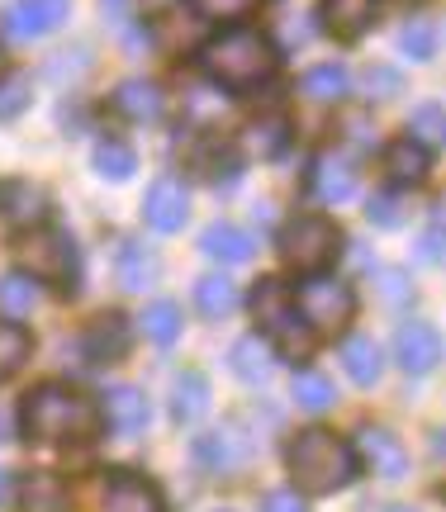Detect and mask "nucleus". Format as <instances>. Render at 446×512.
I'll return each instance as SVG.
<instances>
[{"instance_id": "nucleus-17", "label": "nucleus", "mask_w": 446, "mask_h": 512, "mask_svg": "<svg viewBox=\"0 0 446 512\" xmlns=\"http://www.w3.org/2000/svg\"><path fill=\"white\" fill-rule=\"evenodd\" d=\"M385 171L394 185H423L432 176V152L418 138H399L385 147Z\"/></svg>"}, {"instance_id": "nucleus-31", "label": "nucleus", "mask_w": 446, "mask_h": 512, "mask_svg": "<svg viewBox=\"0 0 446 512\" xmlns=\"http://www.w3.org/2000/svg\"><path fill=\"white\" fill-rule=\"evenodd\" d=\"M29 356H34V337L19 328L15 318H10V323H0V375H15Z\"/></svg>"}, {"instance_id": "nucleus-2", "label": "nucleus", "mask_w": 446, "mask_h": 512, "mask_svg": "<svg viewBox=\"0 0 446 512\" xmlns=\"http://www.w3.org/2000/svg\"><path fill=\"white\" fill-rule=\"evenodd\" d=\"M285 465H290L299 494H337L356 479V451L342 437H333L328 427L299 432L285 451Z\"/></svg>"}, {"instance_id": "nucleus-16", "label": "nucleus", "mask_w": 446, "mask_h": 512, "mask_svg": "<svg viewBox=\"0 0 446 512\" xmlns=\"http://www.w3.org/2000/svg\"><path fill=\"white\" fill-rule=\"evenodd\" d=\"M100 413H105V422H110L119 437H133V432L148 427V399H143V389H133V384H114V389H105Z\"/></svg>"}, {"instance_id": "nucleus-45", "label": "nucleus", "mask_w": 446, "mask_h": 512, "mask_svg": "<svg viewBox=\"0 0 446 512\" xmlns=\"http://www.w3.org/2000/svg\"><path fill=\"white\" fill-rule=\"evenodd\" d=\"M0 76H5V53H0Z\"/></svg>"}, {"instance_id": "nucleus-21", "label": "nucleus", "mask_w": 446, "mask_h": 512, "mask_svg": "<svg viewBox=\"0 0 446 512\" xmlns=\"http://www.w3.org/2000/svg\"><path fill=\"white\" fill-rule=\"evenodd\" d=\"M86 351L95 361H119L129 351V318L124 313H100L86 328Z\"/></svg>"}, {"instance_id": "nucleus-44", "label": "nucleus", "mask_w": 446, "mask_h": 512, "mask_svg": "<svg viewBox=\"0 0 446 512\" xmlns=\"http://www.w3.org/2000/svg\"><path fill=\"white\" fill-rule=\"evenodd\" d=\"M10 437V413H5V408H0V441Z\"/></svg>"}, {"instance_id": "nucleus-25", "label": "nucleus", "mask_w": 446, "mask_h": 512, "mask_svg": "<svg viewBox=\"0 0 446 512\" xmlns=\"http://www.w3.org/2000/svg\"><path fill=\"white\" fill-rule=\"evenodd\" d=\"M205 408H209V380L190 370V375H181L176 389H171V413L181 422H195V418H205Z\"/></svg>"}, {"instance_id": "nucleus-34", "label": "nucleus", "mask_w": 446, "mask_h": 512, "mask_svg": "<svg viewBox=\"0 0 446 512\" xmlns=\"http://www.w3.org/2000/svg\"><path fill=\"white\" fill-rule=\"evenodd\" d=\"M133 147H124V143H100L95 147V171L105 176V181H129L133 176Z\"/></svg>"}, {"instance_id": "nucleus-6", "label": "nucleus", "mask_w": 446, "mask_h": 512, "mask_svg": "<svg viewBox=\"0 0 446 512\" xmlns=\"http://www.w3.org/2000/svg\"><path fill=\"white\" fill-rule=\"evenodd\" d=\"M337 252H342V233H337V223L323 219V214H295V219L280 228V256L304 275L323 271Z\"/></svg>"}, {"instance_id": "nucleus-23", "label": "nucleus", "mask_w": 446, "mask_h": 512, "mask_svg": "<svg viewBox=\"0 0 446 512\" xmlns=\"http://www.w3.org/2000/svg\"><path fill=\"white\" fill-rule=\"evenodd\" d=\"M114 110L133 124H152V119H162V91L152 81H124L114 91Z\"/></svg>"}, {"instance_id": "nucleus-47", "label": "nucleus", "mask_w": 446, "mask_h": 512, "mask_svg": "<svg viewBox=\"0 0 446 512\" xmlns=\"http://www.w3.org/2000/svg\"><path fill=\"white\" fill-rule=\"evenodd\" d=\"M413 5H418V0H413Z\"/></svg>"}, {"instance_id": "nucleus-20", "label": "nucleus", "mask_w": 446, "mask_h": 512, "mask_svg": "<svg viewBox=\"0 0 446 512\" xmlns=\"http://www.w3.org/2000/svg\"><path fill=\"white\" fill-rule=\"evenodd\" d=\"M119 285L129 294L148 290V285H157V275H162V261H157V252L152 247H143V242H124L119 247Z\"/></svg>"}, {"instance_id": "nucleus-32", "label": "nucleus", "mask_w": 446, "mask_h": 512, "mask_svg": "<svg viewBox=\"0 0 446 512\" xmlns=\"http://www.w3.org/2000/svg\"><path fill=\"white\" fill-rule=\"evenodd\" d=\"M399 53L413 57V62H432L437 57V24L432 19H409L399 29Z\"/></svg>"}, {"instance_id": "nucleus-18", "label": "nucleus", "mask_w": 446, "mask_h": 512, "mask_svg": "<svg viewBox=\"0 0 446 512\" xmlns=\"http://www.w3.org/2000/svg\"><path fill=\"white\" fill-rule=\"evenodd\" d=\"M228 366H233V375H238L242 384H266V375H271V366H276V351H271V342H266L261 332H247V337L233 342Z\"/></svg>"}, {"instance_id": "nucleus-40", "label": "nucleus", "mask_w": 446, "mask_h": 512, "mask_svg": "<svg viewBox=\"0 0 446 512\" xmlns=\"http://www.w3.org/2000/svg\"><path fill=\"white\" fill-rule=\"evenodd\" d=\"M261 512H309V503H304L295 489H276V494H266Z\"/></svg>"}, {"instance_id": "nucleus-46", "label": "nucleus", "mask_w": 446, "mask_h": 512, "mask_svg": "<svg viewBox=\"0 0 446 512\" xmlns=\"http://www.w3.org/2000/svg\"><path fill=\"white\" fill-rule=\"evenodd\" d=\"M394 512H413V508H394Z\"/></svg>"}, {"instance_id": "nucleus-26", "label": "nucleus", "mask_w": 446, "mask_h": 512, "mask_svg": "<svg viewBox=\"0 0 446 512\" xmlns=\"http://www.w3.org/2000/svg\"><path fill=\"white\" fill-rule=\"evenodd\" d=\"M195 304H200L205 318H228V313L238 309V285L223 280V275H205V280L195 285Z\"/></svg>"}, {"instance_id": "nucleus-9", "label": "nucleus", "mask_w": 446, "mask_h": 512, "mask_svg": "<svg viewBox=\"0 0 446 512\" xmlns=\"http://www.w3.org/2000/svg\"><path fill=\"white\" fill-rule=\"evenodd\" d=\"M48 190L38 181H24V176H15V181H0V219L10 223L15 233H24V228H38V223H48Z\"/></svg>"}, {"instance_id": "nucleus-41", "label": "nucleus", "mask_w": 446, "mask_h": 512, "mask_svg": "<svg viewBox=\"0 0 446 512\" xmlns=\"http://www.w3.org/2000/svg\"><path fill=\"white\" fill-rule=\"evenodd\" d=\"M418 256H423V261H437V256H442V219L428 223V233L418 242Z\"/></svg>"}, {"instance_id": "nucleus-3", "label": "nucleus", "mask_w": 446, "mask_h": 512, "mask_svg": "<svg viewBox=\"0 0 446 512\" xmlns=\"http://www.w3.org/2000/svg\"><path fill=\"white\" fill-rule=\"evenodd\" d=\"M19 422H24V432L34 441H86L100 427V408L86 394H76V389L43 384V389H34L24 399Z\"/></svg>"}, {"instance_id": "nucleus-14", "label": "nucleus", "mask_w": 446, "mask_h": 512, "mask_svg": "<svg viewBox=\"0 0 446 512\" xmlns=\"http://www.w3.org/2000/svg\"><path fill=\"white\" fill-rule=\"evenodd\" d=\"M200 252L209 261H223V266H242V261L257 256V238L247 228H238V223H209L200 233Z\"/></svg>"}, {"instance_id": "nucleus-38", "label": "nucleus", "mask_w": 446, "mask_h": 512, "mask_svg": "<svg viewBox=\"0 0 446 512\" xmlns=\"http://www.w3.org/2000/svg\"><path fill=\"white\" fill-rule=\"evenodd\" d=\"M361 86H366V95H371V100H394V95L404 91L399 72H394V67H385V62H371V67L361 72Z\"/></svg>"}, {"instance_id": "nucleus-24", "label": "nucleus", "mask_w": 446, "mask_h": 512, "mask_svg": "<svg viewBox=\"0 0 446 512\" xmlns=\"http://www.w3.org/2000/svg\"><path fill=\"white\" fill-rule=\"evenodd\" d=\"M337 356H342V370H347L356 384H375L380 370H385V356H380V347H375L371 337H342Z\"/></svg>"}, {"instance_id": "nucleus-1", "label": "nucleus", "mask_w": 446, "mask_h": 512, "mask_svg": "<svg viewBox=\"0 0 446 512\" xmlns=\"http://www.w3.org/2000/svg\"><path fill=\"white\" fill-rule=\"evenodd\" d=\"M200 67L214 86L223 91H252L261 81H271L280 67L276 43L261 34V29H247V24H228L200 48Z\"/></svg>"}, {"instance_id": "nucleus-42", "label": "nucleus", "mask_w": 446, "mask_h": 512, "mask_svg": "<svg viewBox=\"0 0 446 512\" xmlns=\"http://www.w3.org/2000/svg\"><path fill=\"white\" fill-rule=\"evenodd\" d=\"M347 133H352L356 143H371V138H375V133H366V119H356V114L347 119Z\"/></svg>"}, {"instance_id": "nucleus-11", "label": "nucleus", "mask_w": 446, "mask_h": 512, "mask_svg": "<svg viewBox=\"0 0 446 512\" xmlns=\"http://www.w3.org/2000/svg\"><path fill=\"white\" fill-rule=\"evenodd\" d=\"M356 451H361V460H366L380 479L409 475V451H404V441L394 437V432H385V427H361V432H356Z\"/></svg>"}, {"instance_id": "nucleus-43", "label": "nucleus", "mask_w": 446, "mask_h": 512, "mask_svg": "<svg viewBox=\"0 0 446 512\" xmlns=\"http://www.w3.org/2000/svg\"><path fill=\"white\" fill-rule=\"evenodd\" d=\"M10 494H15V484H10V475H5V470H0V508H5V503H10Z\"/></svg>"}, {"instance_id": "nucleus-13", "label": "nucleus", "mask_w": 446, "mask_h": 512, "mask_svg": "<svg viewBox=\"0 0 446 512\" xmlns=\"http://www.w3.org/2000/svg\"><path fill=\"white\" fill-rule=\"evenodd\" d=\"M100 512H167V503H162V494L143 475H114L105 484Z\"/></svg>"}, {"instance_id": "nucleus-5", "label": "nucleus", "mask_w": 446, "mask_h": 512, "mask_svg": "<svg viewBox=\"0 0 446 512\" xmlns=\"http://www.w3.org/2000/svg\"><path fill=\"white\" fill-rule=\"evenodd\" d=\"M15 261L29 280H48L62 290H76V247L67 233L57 228H24V238L15 242Z\"/></svg>"}, {"instance_id": "nucleus-22", "label": "nucleus", "mask_w": 446, "mask_h": 512, "mask_svg": "<svg viewBox=\"0 0 446 512\" xmlns=\"http://www.w3.org/2000/svg\"><path fill=\"white\" fill-rule=\"evenodd\" d=\"M299 91L309 95V100H318V105H337V100H347V91H352V72L342 62H318V67L304 72Z\"/></svg>"}, {"instance_id": "nucleus-10", "label": "nucleus", "mask_w": 446, "mask_h": 512, "mask_svg": "<svg viewBox=\"0 0 446 512\" xmlns=\"http://www.w3.org/2000/svg\"><path fill=\"white\" fill-rule=\"evenodd\" d=\"M394 361L409 370V375H428L437 370L442 361V332L432 328V323H404V328L394 332Z\"/></svg>"}, {"instance_id": "nucleus-29", "label": "nucleus", "mask_w": 446, "mask_h": 512, "mask_svg": "<svg viewBox=\"0 0 446 512\" xmlns=\"http://www.w3.org/2000/svg\"><path fill=\"white\" fill-rule=\"evenodd\" d=\"M280 147H285V124H280L276 114L271 119H252L247 133H242V152L247 157H276Z\"/></svg>"}, {"instance_id": "nucleus-15", "label": "nucleus", "mask_w": 446, "mask_h": 512, "mask_svg": "<svg viewBox=\"0 0 446 512\" xmlns=\"http://www.w3.org/2000/svg\"><path fill=\"white\" fill-rule=\"evenodd\" d=\"M314 195L323 204H347L356 195V162L347 152H323L314 166Z\"/></svg>"}, {"instance_id": "nucleus-33", "label": "nucleus", "mask_w": 446, "mask_h": 512, "mask_svg": "<svg viewBox=\"0 0 446 512\" xmlns=\"http://www.w3.org/2000/svg\"><path fill=\"white\" fill-rule=\"evenodd\" d=\"M143 332H148L157 347H171V342L181 337V309H176L171 299H157V304L143 313Z\"/></svg>"}, {"instance_id": "nucleus-28", "label": "nucleus", "mask_w": 446, "mask_h": 512, "mask_svg": "<svg viewBox=\"0 0 446 512\" xmlns=\"http://www.w3.org/2000/svg\"><path fill=\"white\" fill-rule=\"evenodd\" d=\"M0 309L10 313V318H29V313L38 309V285L24 271L5 275V280H0Z\"/></svg>"}, {"instance_id": "nucleus-27", "label": "nucleus", "mask_w": 446, "mask_h": 512, "mask_svg": "<svg viewBox=\"0 0 446 512\" xmlns=\"http://www.w3.org/2000/svg\"><path fill=\"white\" fill-rule=\"evenodd\" d=\"M295 403L309 408V413H323L337 403V389L323 370H295Z\"/></svg>"}, {"instance_id": "nucleus-36", "label": "nucleus", "mask_w": 446, "mask_h": 512, "mask_svg": "<svg viewBox=\"0 0 446 512\" xmlns=\"http://www.w3.org/2000/svg\"><path fill=\"white\" fill-rule=\"evenodd\" d=\"M29 100H34L29 76H0V124H5V119H19V114L29 110Z\"/></svg>"}, {"instance_id": "nucleus-19", "label": "nucleus", "mask_w": 446, "mask_h": 512, "mask_svg": "<svg viewBox=\"0 0 446 512\" xmlns=\"http://www.w3.org/2000/svg\"><path fill=\"white\" fill-rule=\"evenodd\" d=\"M380 0H323V24L337 38H361L375 24Z\"/></svg>"}, {"instance_id": "nucleus-12", "label": "nucleus", "mask_w": 446, "mask_h": 512, "mask_svg": "<svg viewBox=\"0 0 446 512\" xmlns=\"http://www.w3.org/2000/svg\"><path fill=\"white\" fill-rule=\"evenodd\" d=\"M143 214H148V223L157 228V233H176V228L186 223V214H190L186 185L176 181V176H162V181H152L148 200H143Z\"/></svg>"}, {"instance_id": "nucleus-7", "label": "nucleus", "mask_w": 446, "mask_h": 512, "mask_svg": "<svg viewBox=\"0 0 446 512\" xmlns=\"http://www.w3.org/2000/svg\"><path fill=\"white\" fill-rule=\"evenodd\" d=\"M290 299H295L299 318H304L314 332L347 328V323H352V313H356L352 285H347V280H337V275H323V271H314L309 280H299V290L290 294Z\"/></svg>"}, {"instance_id": "nucleus-8", "label": "nucleus", "mask_w": 446, "mask_h": 512, "mask_svg": "<svg viewBox=\"0 0 446 512\" xmlns=\"http://www.w3.org/2000/svg\"><path fill=\"white\" fill-rule=\"evenodd\" d=\"M67 15H72V0H15L0 15V34L29 43V38H43V34H53V29H62Z\"/></svg>"}, {"instance_id": "nucleus-37", "label": "nucleus", "mask_w": 446, "mask_h": 512, "mask_svg": "<svg viewBox=\"0 0 446 512\" xmlns=\"http://www.w3.org/2000/svg\"><path fill=\"white\" fill-rule=\"evenodd\" d=\"M366 219H371L375 228H399V223L409 219V200L380 190V195H371V204H366Z\"/></svg>"}, {"instance_id": "nucleus-39", "label": "nucleus", "mask_w": 446, "mask_h": 512, "mask_svg": "<svg viewBox=\"0 0 446 512\" xmlns=\"http://www.w3.org/2000/svg\"><path fill=\"white\" fill-rule=\"evenodd\" d=\"M190 5H195V15L214 19V24H238L242 15L257 10V0H190Z\"/></svg>"}, {"instance_id": "nucleus-4", "label": "nucleus", "mask_w": 446, "mask_h": 512, "mask_svg": "<svg viewBox=\"0 0 446 512\" xmlns=\"http://www.w3.org/2000/svg\"><path fill=\"white\" fill-rule=\"evenodd\" d=\"M252 313H257L266 342H276L285 356H309V347H314L309 332L314 328L299 318L295 299H290V290H285L280 280H261L257 290H252Z\"/></svg>"}, {"instance_id": "nucleus-30", "label": "nucleus", "mask_w": 446, "mask_h": 512, "mask_svg": "<svg viewBox=\"0 0 446 512\" xmlns=\"http://www.w3.org/2000/svg\"><path fill=\"white\" fill-rule=\"evenodd\" d=\"M24 512H67V489L57 475H34L24 484Z\"/></svg>"}, {"instance_id": "nucleus-35", "label": "nucleus", "mask_w": 446, "mask_h": 512, "mask_svg": "<svg viewBox=\"0 0 446 512\" xmlns=\"http://www.w3.org/2000/svg\"><path fill=\"white\" fill-rule=\"evenodd\" d=\"M409 138H418V143L428 147V143H442L446 138V110L437 105V100H428V105H418L413 110V119H409Z\"/></svg>"}]
</instances>
